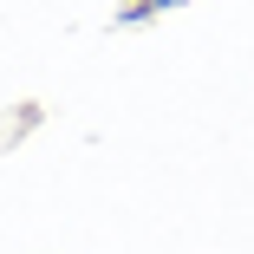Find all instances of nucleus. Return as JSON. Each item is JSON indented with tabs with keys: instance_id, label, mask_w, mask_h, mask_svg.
<instances>
[{
	"instance_id": "nucleus-1",
	"label": "nucleus",
	"mask_w": 254,
	"mask_h": 254,
	"mask_svg": "<svg viewBox=\"0 0 254 254\" xmlns=\"http://www.w3.org/2000/svg\"><path fill=\"white\" fill-rule=\"evenodd\" d=\"M176 7H189V0H130V7L118 13V26H143V20H163V13H176Z\"/></svg>"
}]
</instances>
